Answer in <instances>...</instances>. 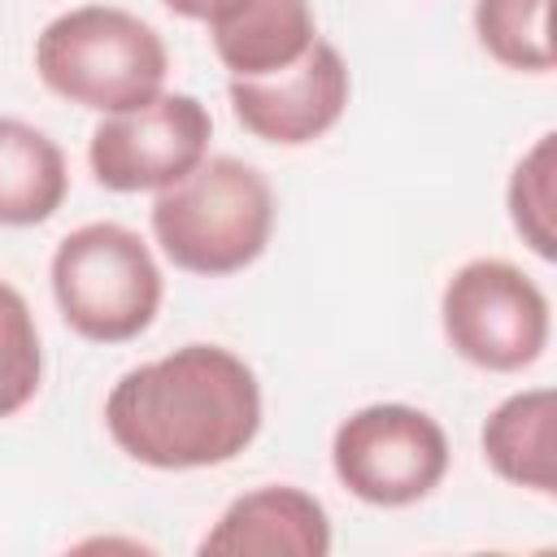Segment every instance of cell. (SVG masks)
<instances>
[{
  "instance_id": "8",
  "label": "cell",
  "mask_w": 557,
  "mask_h": 557,
  "mask_svg": "<svg viewBox=\"0 0 557 557\" xmlns=\"http://www.w3.org/2000/svg\"><path fill=\"white\" fill-rule=\"evenodd\" d=\"M226 91H231L235 122L248 135L278 148H300L322 139L344 117L352 78L339 48L326 39H313V48L296 65L265 78H231Z\"/></svg>"
},
{
  "instance_id": "14",
  "label": "cell",
  "mask_w": 557,
  "mask_h": 557,
  "mask_svg": "<svg viewBox=\"0 0 557 557\" xmlns=\"http://www.w3.org/2000/svg\"><path fill=\"white\" fill-rule=\"evenodd\" d=\"M553 178H557V135L544 131L522 152V161L513 165L509 187H505L509 222H513V231L522 235V244L540 261H553L557 257V222H553L557 196H553Z\"/></svg>"
},
{
  "instance_id": "12",
  "label": "cell",
  "mask_w": 557,
  "mask_h": 557,
  "mask_svg": "<svg viewBox=\"0 0 557 557\" xmlns=\"http://www.w3.org/2000/svg\"><path fill=\"white\" fill-rule=\"evenodd\" d=\"M70 191V165L57 139L22 117H0V226L48 222Z\"/></svg>"
},
{
  "instance_id": "13",
  "label": "cell",
  "mask_w": 557,
  "mask_h": 557,
  "mask_svg": "<svg viewBox=\"0 0 557 557\" xmlns=\"http://www.w3.org/2000/svg\"><path fill=\"white\" fill-rule=\"evenodd\" d=\"M548 9L553 0H474V35L483 52L505 70L548 74L553 70Z\"/></svg>"
},
{
  "instance_id": "1",
  "label": "cell",
  "mask_w": 557,
  "mask_h": 557,
  "mask_svg": "<svg viewBox=\"0 0 557 557\" xmlns=\"http://www.w3.org/2000/svg\"><path fill=\"white\" fill-rule=\"evenodd\" d=\"M104 426L131 461L152 470L226 466L261 431V383L231 348L183 344L113 383Z\"/></svg>"
},
{
  "instance_id": "15",
  "label": "cell",
  "mask_w": 557,
  "mask_h": 557,
  "mask_svg": "<svg viewBox=\"0 0 557 557\" xmlns=\"http://www.w3.org/2000/svg\"><path fill=\"white\" fill-rule=\"evenodd\" d=\"M44 383L39 326L26 296L0 278V422L22 413Z\"/></svg>"
},
{
  "instance_id": "5",
  "label": "cell",
  "mask_w": 557,
  "mask_h": 557,
  "mask_svg": "<svg viewBox=\"0 0 557 557\" xmlns=\"http://www.w3.org/2000/svg\"><path fill=\"white\" fill-rule=\"evenodd\" d=\"M440 326L461 361L518 374L548 348V296L513 261L474 257L444 283Z\"/></svg>"
},
{
  "instance_id": "3",
  "label": "cell",
  "mask_w": 557,
  "mask_h": 557,
  "mask_svg": "<svg viewBox=\"0 0 557 557\" xmlns=\"http://www.w3.org/2000/svg\"><path fill=\"white\" fill-rule=\"evenodd\" d=\"M44 87L91 113H126L165 91V39L117 4H78L57 13L35 39Z\"/></svg>"
},
{
  "instance_id": "10",
  "label": "cell",
  "mask_w": 557,
  "mask_h": 557,
  "mask_svg": "<svg viewBox=\"0 0 557 557\" xmlns=\"http://www.w3.org/2000/svg\"><path fill=\"white\" fill-rule=\"evenodd\" d=\"M205 26L231 78L278 74L296 65L318 39L309 0H218Z\"/></svg>"
},
{
  "instance_id": "6",
  "label": "cell",
  "mask_w": 557,
  "mask_h": 557,
  "mask_svg": "<svg viewBox=\"0 0 557 557\" xmlns=\"http://www.w3.org/2000/svg\"><path fill=\"white\" fill-rule=\"evenodd\" d=\"M444 426L413 405L383 400L348 413L331 435L335 479L366 505L405 509L431 496L448 474Z\"/></svg>"
},
{
  "instance_id": "11",
  "label": "cell",
  "mask_w": 557,
  "mask_h": 557,
  "mask_svg": "<svg viewBox=\"0 0 557 557\" xmlns=\"http://www.w3.org/2000/svg\"><path fill=\"white\" fill-rule=\"evenodd\" d=\"M553 426H557L553 387H527V392L505 396L483 422V457H487V466L513 487L553 496V487H557Z\"/></svg>"
},
{
  "instance_id": "2",
  "label": "cell",
  "mask_w": 557,
  "mask_h": 557,
  "mask_svg": "<svg viewBox=\"0 0 557 557\" xmlns=\"http://www.w3.org/2000/svg\"><path fill=\"white\" fill-rule=\"evenodd\" d=\"M152 239L161 252L200 278L248 270L274 231V191L265 174L239 157H205L191 174L161 187L152 200Z\"/></svg>"
},
{
  "instance_id": "7",
  "label": "cell",
  "mask_w": 557,
  "mask_h": 557,
  "mask_svg": "<svg viewBox=\"0 0 557 557\" xmlns=\"http://www.w3.org/2000/svg\"><path fill=\"white\" fill-rule=\"evenodd\" d=\"M213 117L187 91H161L139 109L104 113L87 165L109 191H161L209 157Z\"/></svg>"
},
{
  "instance_id": "16",
  "label": "cell",
  "mask_w": 557,
  "mask_h": 557,
  "mask_svg": "<svg viewBox=\"0 0 557 557\" xmlns=\"http://www.w3.org/2000/svg\"><path fill=\"white\" fill-rule=\"evenodd\" d=\"M170 13H178V17H187V22H205L213 9H218V0H161Z\"/></svg>"
},
{
  "instance_id": "9",
  "label": "cell",
  "mask_w": 557,
  "mask_h": 557,
  "mask_svg": "<svg viewBox=\"0 0 557 557\" xmlns=\"http://www.w3.org/2000/svg\"><path fill=\"white\" fill-rule=\"evenodd\" d=\"M213 557H326L331 518L318 496L292 483H270L235 496L200 540Z\"/></svg>"
},
{
  "instance_id": "4",
  "label": "cell",
  "mask_w": 557,
  "mask_h": 557,
  "mask_svg": "<svg viewBox=\"0 0 557 557\" xmlns=\"http://www.w3.org/2000/svg\"><path fill=\"white\" fill-rule=\"evenodd\" d=\"M48 278L65 326L91 344L139 339L157 322L165 292L152 248L122 222L70 231L52 252Z\"/></svg>"
}]
</instances>
